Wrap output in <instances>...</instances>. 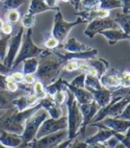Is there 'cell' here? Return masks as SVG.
<instances>
[{"instance_id": "cell-1", "label": "cell", "mask_w": 130, "mask_h": 148, "mask_svg": "<svg viewBox=\"0 0 130 148\" xmlns=\"http://www.w3.org/2000/svg\"><path fill=\"white\" fill-rule=\"evenodd\" d=\"M40 108H42V105L38 102L35 106L21 112L18 111L15 106L7 109L4 114L0 115V130L21 135L26 121Z\"/></svg>"}, {"instance_id": "cell-2", "label": "cell", "mask_w": 130, "mask_h": 148, "mask_svg": "<svg viewBox=\"0 0 130 148\" xmlns=\"http://www.w3.org/2000/svg\"><path fill=\"white\" fill-rule=\"evenodd\" d=\"M66 62L56 57L55 59H47L38 62L35 76L45 87L55 81L62 73Z\"/></svg>"}, {"instance_id": "cell-3", "label": "cell", "mask_w": 130, "mask_h": 148, "mask_svg": "<svg viewBox=\"0 0 130 148\" xmlns=\"http://www.w3.org/2000/svg\"><path fill=\"white\" fill-rule=\"evenodd\" d=\"M66 93L68 99L66 105L68 107V138H76L80 131L83 123V115L79 107V103L75 98L73 93L67 88Z\"/></svg>"}, {"instance_id": "cell-4", "label": "cell", "mask_w": 130, "mask_h": 148, "mask_svg": "<svg viewBox=\"0 0 130 148\" xmlns=\"http://www.w3.org/2000/svg\"><path fill=\"white\" fill-rule=\"evenodd\" d=\"M130 102V94L124 97L112 96L111 102L97 112L90 123L98 122L105 117H118L124 111L125 107ZM89 123V124H90Z\"/></svg>"}, {"instance_id": "cell-5", "label": "cell", "mask_w": 130, "mask_h": 148, "mask_svg": "<svg viewBox=\"0 0 130 148\" xmlns=\"http://www.w3.org/2000/svg\"><path fill=\"white\" fill-rule=\"evenodd\" d=\"M32 28L27 29L26 33L23 34V42H21V47L19 50L18 55L16 56V58L13 63L12 71H14L21 62H23L25 59L30 58V57H40L41 54L43 53L45 48L38 47L34 44L32 40Z\"/></svg>"}, {"instance_id": "cell-6", "label": "cell", "mask_w": 130, "mask_h": 148, "mask_svg": "<svg viewBox=\"0 0 130 148\" xmlns=\"http://www.w3.org/2000/svg\"><path fill=\"white\" fill-rule=\"evenodd\" d=\"M48 116L49 114L47 111L43 107L38 110L32 116H30L26 121L24 125V130L23 134L21 135V138H23V144L19 147H23V145H24L25 144L36 138V135L38 133L40 125L46 119H47Z\"/></svg>"}, {"instance_id": "cell-7", "label": "cell", "mask_w": 130, "mask_h": 148, "mask_svg": "<svg viewBox=\"0 0 130 148\" xmlns=\"http://www.w3.org/2000/svg\"><path fill=\"white\" fill-rule=\"evenodd\" d=\"M86 23H88V21L80 16L78 17L76 22H72V23L66 22V21H64L61 11L58 10L56 14L55 15V22H53L52 35L60 42V44H62L67 39L70 31L73 27Z\"/></svg>"}, {"instance_id": "cell-8", "label": "cell", "mask_w": 130, "mask_h": 148, "mask_svg": "<svg viewBox=\"0 0 130 148\" xmlns=\"http://www.w3.org/2000/svg\"><path fill=\"white\" fill-rule=\"evenodd\" d=\"M23 34H24V27L21 25V23L17 24L15 26L14 32L13 31V33L11 35V38L9 39L7 53L3 62L6 67H8L11 70H12L13 63L21 48Z\"/></svg>"}, {"instance_id": "cell-9", "label": "cell", "mask_w": 130, "mask_h": 148, "mask_svg": "<svg viewBox=\"0 0 130 148\" xmlns=\"http://www.w3.org/2000/svg\"><path fill=\"white\" fill-rule=\"evenodd\" d=\"M68 136V129L61 130L55 133L47 135L41 138H35L32 141L25 144L23 147H40V148H52L57 147V145L64 141Z\"/></svg>"}, {"instance_id": "cell-10", "label": "cell", "mask_w": 130, "mask_h": 148, "mask_svg": "<svg viewBox=\"0 0 130 148\" xmlns=\"http://www.w3.org/2000/svg\"><path fill=\"white\" fill-rule=\"evenodd\" d=\"M68 129V117L67 116H62L59 119L48 118L46 119L43 123L40 125L38 133L36 135V138H41L47 135L55 133L61 130Z\"/></svg>"}, {"instance_id": "cell-11", "label": "cell", "mask_w": 130, "mask_h": 148, "mask_svg": "<svg viewBox=\"0 0 130 148\" xmlns=\"http://www.w3.org/2000/svg\"><path fill=\"white\" fill-rule=\"evenodd\" d=\"M109 29H120L118 24L114 20L110 18H96L92 20L88 26L86 27L84 34L89 38H93L96 34L100 33L101 31Z\"/></svg>"}, {"instance_id": "cell-12", "label": "cell", "mask_w": 130, "mask_h": 148, "mask_svg": "<svg viewBox=\"0 0 130 148\" xmlns=\"http://www.w3.org/2000/svg\"><path fill=\"white\" fill-rule=\"evenodd\" d=\"M53 54L56 56V57L67 62L70 60H77V61H88L90 59L96 58L98 55V50L91 48L90 50L82 51V52H68V51H59L55 48L52 49Z\"/></svg>"}, {"instance_id": "cell-13", "label": "cell", "mask_w": 130, "mask_h": 148, "mask_svg": "<svg viewBox=\"0 0 130 148\" xmlns=\"http://www.w3.org/2000/svg\"><path fill=\"white\" fill-rule=\"evenodd\" d=\"M79 107L83 115V123H82V127L78 136H82L83 138H85L86 126L90 123V121L94 117V115L97 113V112L101 109V106L94 100L88 103L79 104Z\"/></svg>"}, {"instance_id": "cell-14", "label": "cell", "mask_w": 130, "mask_h": 148, "mask_svg": "<svg viewBox=\"0 0 130 148\" xmlns=\"http://www.w3.org/2000/svg\"><path fill=\"white\" fill-rule=\"evenodd\" d=\"M99 124L104 125L115 132L125 134L127 130L130 128V121L123 120L116 117H105L102 121H98Z\"/></svg>"}, {"instance_id": "cell-15", "label": "cell", "mask_w": 130, "mask_h": 148, "mask_svg": "<svg viewBox=\"0 0 130 148\" xmlns=\"http://www.w3.org/2000/svg\"><path fill=\"white\" fill-rule=\"evenodd\" d=\"M123 79V74L120 73L118 71L112 69L110 71H107L105 74L100 78L102 85L110 89V88H117L120 87L121 82Z\"/></svg>"}, {"instance_id": "cell-16", "label": "cell", "mask_w": 130, "mask_h": 148, "mask_svg": "<svg viewBox=\"0 0 130 148\" xmlns=\"http://www.w3.org/2000/svg\"><path fill=\"white\" fill-rule=\"evenodd\" d=\"M63 82L65 84V86L67 87V88H69L73 93L75 98L77 99V101L79 104L88 103H90L94 100L93 95L86 88H76V87L70 85V84L65 79H63Z\"/></svg>"}, {"instance_id": "cell-17", "label": "cell", "mask_w": 130, "mask_h": 148, "mask_svg": "<svg viewBox=\"0 0 130 148\" xmlns=\"http://www.w3.org/2000/svg\"><path fill=\"white\" fill-rule=\"evenodd\" d=\"M38 99L34 94H27L24 96H19L18 97L13 100V104L18 109V111L21 112L30 107L35 106L38 103Z\"/></svg>"}, {"instance_id": "cell-18", "label": "cell", "mask_w": 130, "mask_h": 148, "mask_svg": "<svg viewBox=\"0 0 130 148\" xmlns=\"http://www.w3.org/2000/svg\"><path fill=\"white\" fill-rule=\"evenodd\" d=\"M103 35L110 45H114L120 40H130L129 34H127L121 29H109L103 30L99 33Z\"/></svg>"}, {"instance_id": "cell-19", "label": "cell", "mask_w": 130, "mask_h": 148, "mask_svg": "<svg viewBox=\"0 0 130 148\" xmlns=\"http://www.w3.org/2000/svg\"><path fill=\"white\" fill-rule=\"evenodd\" d=\"M39 103H41L42 107L47 111L51 118L59 119L62 116V110L61 108V105H58L53 102L52 97L48 96V95L47 97L39 100Z\"/></svg>"}, {"instance_id": "cell-20", "label": "cell", "mask_w": 130, "mask_h": 148, "mask_svg": "<svg viewBox=\"0 0 130 148\" xmlns=\"http://www.w3.org/2000/svg\"><path fill=\"white\" fill-rule=\"evenodd\" d=\"M94 97V101L98 103L101 107L107 105L112 100V91L106 88H102L100 89H93L90 88H86Z\"/></svg>"}, {"instance_id": "cell-21", "label": "cell", "mask_w": 130, "mask_h": 148, "mask_svg": "<svg viewBox=\"0 0 130 148\" xmlns=\"http://www.w3.org/2000/svg\"><path fill=\"white\" fill-rule=\"evenodd\" d=\"M0 144L5 147H19L23 144V138H21V135L1 130Z\"/></svg>"}, {"instance_id": "cell-22", "label": "cell", "mask_w": 130, "mask_h": 148, "mask_svg": "<svg viewBox=\"0 0 130 148\" xmlns=\"http://www.w3.org/2000/svg\"><path fill=\"white\" fill-rule=\"evenodd\" d=\"M58 47L68 52H82V51L90 50L92 48L88 46L81 43V42H79L75 38H70L69 39L65 40L62 43V45L60 44Z\"/></svg>"}, {"instance_id": "cell-23", "label": "cell", "mask_w": 130, "mask_h": 148, "mask_svg": "<svg viewBox=\"0 0 130 148\" xmlns=\"http://www.w3.org/2000/svg\"><path fill=\"white\" fill-rule=\"evenodd\" d=\"M21 95L17 92H10L6 89L0 88V110H7L14 107L13 100L18 97Z\"/></svg>"}, {"instance_id": "cell-24", "label": "cell", "mask_w": 130, "mask_h": 148, "mask_svg": "<svg viewBox=\"0 0 130 148\" xmlns=\"http://www.w3.org/2000/svg\"><path fill=\"white\" fill-rule=\"evenodd\" d=\"M77 15H79L80 17L84 18L88 22H91L92 20L96 18H107L110 15V11L105 9H100L95 8L93 10H88V11H80L77 14Z\"/></svg>"}, {"instance_id": "cell-25", "label": "cell", "mask_w": 130, "mask_h": 148, "mask_svg": "<svg viewBox=\"0 0 130 148\" xmlns=\"http://www.w3.org/2000/svg\"><path fill=\"white\" fill-rule=\"evenodd\" d=\"M86 62H88V64L90 66H92L93 68H94L96 70L98 78H101L103 74L106 73L108 69H109V62L102 58H100V59L94 58V59L88 60Z\"/></svg>"}, {"instance_id": "cell-26", "label": "cell", "mask_w": 130, "mask_h": 148, "mask_svg": "<svg viewBox=\"0 0 130 148\" xmlns=\"http://www.w3.org/2000/svg\"><path fill=\"white\" fill-rule=\"evenodd\" d=\"M63 74L62 73L61 76L53 83H51L50 85L45 87L46 91L47 93L48 96H53V94H55L58 91H66L67 87L65 86V84L63 82Z\"/></svg>"}, {"instance_id": "cell-27", "label": "cell", "mask_w": 130, "mask_h": 148, "mask_svg": "<svg viewBox=\"0 0 130 148\" xmlns=\"http://www.w3.org/2000/svg\"><path fill=\"white\" fill-rule=\"evenodd\" d=\"M52 10L45 2V0H31L28 12L31 14H37Z\"/></svg>"}, {"instance_id": "cell-28", "label": "cell", "mask_w": 130, "mask_h": 148, "mask_svg": "<svg viewBox=\"0 0 130 148\" xmlns=\"http://www.w3.org/2000/svg\"><path fill=\"white\" fill-rule=\"evenodd\" d=\"M25 3V0H3L0 1V14H5L10 10L19 8Z\"/></svg>"}, {"instance_id": "cell-29", "label": "cell", "mask_w": 130, "mask_h": 148, "mask_svg": "<svg viewBox=\"0 0 130 148\" xmlns=\"http://www.w3.org/2000/svg\"><path fill=\"white\" fill-rule=\"evenodd\" d=\"M114 21L124 32L130 34V14H118Z\"/></svg>"}, {"instance_id": "cell-30", "label": "cell", "mask_w": 130, "mask_h": 148, "mask_svg": "<svg viewBox=\"0 0 130 148\" xmlns=\"http://www.w3.org/2000/svg\"><path fill=\"white\" fill-rule=\"evenodd\" d=\"M39 61L37 57H30L27 58L23 61V72L24 74H35L38 70Z\"/></svg>"}, {"instance_id": "cell-31", "label": "cell", "mask_w": 130, "mask_h": 148, "mask_svg": "<svg viewBox=\"0 0 130 148\" xmlns=\"http://www.w3.org/2000/svg\"><path fill=\"white\" fill-rule=\"evenodd\" d=\"M85 88H90L93 89H100L103 88L102 85L100 78L95 75H91V74L86 73V79H85Z\"/></svg>"}, {"instance_id": "cell-32", "label": "cell", "mask_w": 130, "mask_h": 148, "mask_svg": "<svg viewBox=\"0 0 130 148\" xmlns=\"http://www.w3.org/2000/svg\"><path fill=\"white\" fill-rule=\"evenodd\" d=\"M123 6L121 0H101L98 7L100 9H105L110 10L115 9V8H121Z\"/></svg>"}, {"instance_id": "cell-33", "label": "cell", "mask_w": 130, "mask_h": 148, "mask_svg": "<svg viewBox=\"0 0 130 148\" xmlns=\"http://www.w3.org/2000/svg\"><path fill=\"white\" fill-rule=\"evenodd\" d=\"M33 93L35 96L38 97V100H41L43 98H45L47 97V93L46 91L45 86L43 85V83L39 80H37L34 83V87H33Z\"/></svg>"}, {"instance_id": "cell-34", "label": "cell", "mask_w": 130, "mask_h": 148, "mask_svg": "<svg viewBox=\"0 0 130 148\" xmlns=\"http://www.w3.org/2000/svg\"><path fill=\"white\" fill-rule=\"evenodd\" d=\"M99 3H100V0H81L79 5V9L80 11L93 10L98 7Z\"/></svg>"}, {"instance_id": "cell-35", "label": "cell", "mask_w": 130, "mask_h": 148, "mask_svg": "<svg viewBox=\"0 0 130 148\" xmlns=\"http://www.w3.org/2000/svg\"><path fill=\"white\" fill-rule=\"evenodd\" d=\"M35 24H36L35 15L34 14H31L29 12H27L23 16V19H21V25H23L26 29H29V28L34 27Z\"/></svg>"}, {"instance_id": "cell-36", "label": "cell", "mask_w": 130, "mask_h": 148, "mask_svg": "<svg viewBox=\"0 0 130 148\" xmlns=\"http://www.w3.org/2000/svg\"><path fill=\"white\" fill-rule=\"evenodd\" d=\"M11 38V35H5L3 38H0V59L2 61L5 60L6 53H7V47H8V42Z\"/></svg>"}, {"instance_id": "cell-37", "label": "cell", "mask_w": 130, "mask_h": 148, "mask_svg": "<svg viewBox=\"0 0 130 148\" xmlns=\"http://www.w3.org/2000/svg\"><path fill=\"white\" fill-rule=\"evenodd\" d=\"M20 18H21V15H20V13L17 11V9L10 10V11H8L6 13L7 22L10 23H12V24L17 23L20 21Z\"/></svg>"}, {"instance_id": "cell-38", "label": "cell", "mask_w": 130, "mask_h": 148, "mask_svg": "<svg viewBox=\"0 0 130 148\" xmlns=\"http://www.w3.org/2000/svg\"><path fill=\"white\" fill-rule=\"evenodd\" d=\"M86 73L83 72L77 77H75L70 82H69L70 85L76 87V88H85V79H86Z\"/></svg>"}, {"instance_id": "cell-39", "label": "cell", "mask_w": 130, "mask_h": 148, "mask_svg": "<svg viewBox=\"0 0 130 148\" xmlns=\"http://www.w3.org/2000/svg\"><path fill=\"white\" fill-rule=\"evenodd\" d=\"M50 97L55 103H57L58 105H62V103H64V102H66V91H58Z\"/></svg>"}, {"instance_id": "cell-40", "label": "cell", "mask_w": 130, "mask_h": 148, "mask_svg": "<svg viewBox=\"0 0 130 148\" xmlns=\"http://www.w3.org/2000/svg\"><path fill=\"white\" fill-rule=\"evenodd\" d=\"M77 70H79V62L77 60H70L67 61L66 63L64 64L62 71L67 72H72Z\"/></svg>"}, {"instance_id": "cell-41", "label": "cell", "mask_w": 130, "mask_h": 148, "mask_svg": "<svg viewBox=\"0 0 130 148\" xmlns=\"http://www.w3.org/2000/svg\"><path fill=\"white\" fill-rule=\"evenodd\" d=\"M6 86H7V90L10 92H17L19 87H18V83L11 77L10 74L6 75Z\"/></svg>"}, {"instance_id": "cell-42", "label": "cell", "mask_w": 130, "mask_h": 148, "mask_svg": "<svg viewBox=\"0 0 130 148\" xmlns=\"http://www.w3.org/2000/svg\"><path fill=\"white\" fill-rule=\"evenodd\" d=\"M44 45L48 49H53V48H56V47H59L60 42L52 35V36H50L49 38H47V40L45 41Z\"/></svg>"}, {"instance_id": "cell-43", "label": "cell", "mask_w": 130, "mask_h": 148, "mask_svg": "<svg viewBox=\"0 0 130 148\" xmlns=\"http://www.w3.org/2000/svg\"><path fill=\"white\" fill-rule=\"evenodd\" d=\"M120 143V139H118L116 136H112L110 137V138H108L106 141H104L102 144V147H111V148H114V147H116Z\"/></svg>"}, {"instance_id": "cell-44", "label": "cell", "mask_w": 130, "mask_h": 148, "mask_svg": "<svg viewBox=\"0 0 130 148\" xmlns=\"http://www.w3.org/2000/svg\"><path fill=\"white\" fill-rule=\"evenodd\" d=\"M11 77H12L17 83L23 82L24 79V73L23 71H12L10 73Z\"/></svg>"}, {"instance_id": "cell-45", "label": "cell", "mask_w": 130, "mask_h": 148, "mask_svg": "<svg viewBox=\"0 0 130 148\" xmlns=\"http://www.w3.org/2000/svg\"><path fill=\"white\" fill-rule=\"evenodd\" d=\"M116 118H120V119L130 121V102L127 103V105L125 107V109L122 112V113L120 115H118V117H116Z\"/></svg>"}, {"instance_id": "cell-46", "label": "cell", "mask_w": 130, "mask_h": 148, "mask_svg": "<svg viewBox=\"0 0 130 148\" xmlns=\"http://www.w3.org/2000/svg\"><path fill=\"white\" fill-rule=\"evenodd\" d=\"M1 31H2V34L4 35H12L13 31H14V27L12 25V23H4L2 29H1Z\"/></svg>"}, {"instance_id": "cell-47", "label": "cell", "mask_w": 130, "mask_h": 148, "mask_svg": "<svg viewBox=\"0 0 130 148\" xmlns=\"http://www.w3.org/2000/svg\"><path fill=\"white\" fill-rule=\"evenodd\" d=\"M37 77L35 76V74H24V79L23 82L29 85H33V84L37 81Z\"/></svg>"}, {"instance_id": "cell-48", "label": "cell", "mask_w": 130, "mask_h": 148, "mask_svg": "<svg viewBox=\"0 0 130 148\" xmlns=\"http://www.w3.org/2000/svg\"><path fill=\"white\" fill-rule=\"evenodd\" d=\"M69 147H89V145L86 144V142H82V141H79L77 137H76V139L74 141V139L72 140V142L70 144Z\"/></svg>"}, {"instance_id": "cell-49", "label": "cell", "mask_w": 130, "mask_h": 148, "mask_svg": "<svg viewBox=\"0 0 130 148\" xmlns=\"http://www.w3.org/2000/svg\"><path fill=\"white\" fill-rule=\"evenodd\" d=\"M46 4L52 9V10H59V5H58V0H45Z\"/></svg>"}, {"instance_id": "cell-50", "label": "cell", "mask_w": 130, "mask_h": 148, "mask_svg": "<svg viewBox=\"0 0 130 148\" xmlns=\"http://www.w3.org/2000/svg\"><path fill=\"white\" fill-rule=\"evenodd\" d=\"M85 62L86 61H81L80 62H79V69L85 73H88L91 66L88 64V62Z\"/></svg>"}, {"instance_id": "cell-51", "label": "cell", "mask_w": 130, "mask_h": 148, "mask_svg": "<svg viewBox=\"0 0 130 148\" xmlns=\"http://www.w3.org/2000/svg\"><path fill=\"white\" fill-rule=\"evenodd\" d=\"M13 71L9 69L8 67H6L4 62H0V73L1 74H4V75H8V74H10L11 72H12Z\"/></svg>"}, {"instance_id": "cell-52", "label": "cell", "mask_w": 130, "mask_h": 148, "mask_svg": "<svg viewBox=\"0 0 130 148\" xmlns=\"http://www.w3.org/2000/svg\"><path fill=\"white\" fill-rule=\"evenodd\" d=\"M6 75L0 73V88L6 89L7 90V86H6Z\"/></svg>"}, {"instance_id": "cell-53", "label": "cell", "mask_w": 130, "mask_h": 148, "mask_svg": "<svg viewBox=\"0 0 130 148\" xmlns=\"http://www.w3.org/2000/svg\"><path fill=\"white\" fill-rule=\"evenodd\" d=\"M81 0H72V5L74 6L75 9H79V3H80Z\"/></svg>"}, {"instance_id": "cell-54", "label": "cell", "mask_w": 130, "mask_h": 148, "mask_svg": "<svg viewBox=\"0 0 130 148\" xmlns=\"http://www.w3.org/2000/svg\"><path fill=\"white\" fill-rule=\"evenodd\" d=\"M3 25H4V21L0 18V30H1V29H2V27H3Z\"/></svg>"}, {"instance_id": "cell-55", "label": "cell", "mask_w": 130, "mask_h": 148, "mask_svg": "<svg viewBox=\"0 0 130 148\" xmlns=\"http://www.w3.org/2000/svg\"><path fill=\"white\" fill-rule=\"evenodd\" d=\"M61 1H62V2H69L70 0H61Z\"/></svg>"}, {"instance_id": "cell-56", "label": "cell", "mask_w": 130, "mask_h": 148, "mask_svg": "<svg viewBox=\"0 0 130 148\" xmlns=\"http://www.w3.org/2000/svg\"><path fill=\"white\" fill-rule=\"evenodd\" d=\"M0 1H3V0H0Z\"/></svg>"}, {"instance_id": "cell-57", "label": "cell", "mask_w": 130, "mask_h": 148, "mask_svg": "<svg viewBox=\"0 0 130 148\" xmlns=\"http://www.w3.org/2000/svg\"><path fill=\"white\" fill-rule=\"evenodd\" d=\"M0 35H1V33H0Z\"/></svg>"}, {"instance_id": "cell-58", "label": "cell", "mask_w": 130, "mask_h": 148, "mask_svg": "<svg viewBox=\"0 0 130 148\" xmlns=\"http://www.w3.org/2000/svg\"><path fill=\"white\" fill-rule=\"evenodd\" d=\"M129 36H130V34H129Z\"/></svg>"}, {"instance_id": "cell-59", "label": "cell", "mask_w": 130, "mask_h": 148, "mask_svg": "<svg viewBox=\"0 0 130 148\" xmlns=\"http://www.w3.org/2000/svg\"><path fill=\"white\" fill-rule=\"evenodd\" d=\"M100 1H101V0H100Z\"/></svg>"}]
</instances>
